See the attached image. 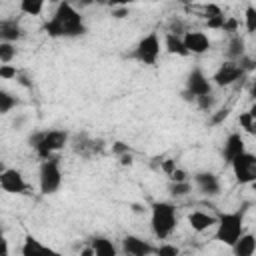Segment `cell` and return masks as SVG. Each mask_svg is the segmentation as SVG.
Instances as JSON below:
<instances>
[{
  "label": "cell",
  "instance_id": "obj_1",
  "mask_svg": "<svg viewBox=\"0 0 256 256\" xmlns=\"http://www.w3.org/2000/svg\"><path fill=\"white\" fill-rule=\"evenodd\" d=\"M44 30L52 38H78V36L86 34L84 18L70 2L58 4L54 16L44 24Z\"/></svg>",
  "mask_w": 256,
  "mask_h": 256
},
{
  "label": "cell",
  "instance_id": "obj_2",
  "mask_svg": "<svg viewBox=\"0 0 256 256\" xmlns=\"http://www.w3.org/2000/svg\"><path fill=\"white\" fill-rule=\"evenodd\" d=\"M178 224L176 206L170 202H152L150 206V226L156 238L166 240Z\"/></svg>",
  "mask_w": 256,
  "mask_h": 256
},
{
  "label": "cell",
  "instance_id": "obj_3",
  "mask_svg": "<svg viewBox=\"0 0 256 256\" xmlns=\"http://www.w3.org/2000/svg\"><path fill=\"white\" fill-rule=\"evenodd\" d=\"M216 218H218L216 240L232 248L238 242V238L244 234V208L236 212H218Z\"/></svg>",
  "mask_w": 256,
  "mask_h": 256
},
{
  "label": "cell",
  "instance_id": "obj_4",
  "mask_svg": "<svg viewBox=\"0 0 256 256\" xmlns=\"http://www.w3.org/2000/svg\"><path fill=\"white\" fill-rule=\"evenodd\" d=\"M30 144L36 148V154L42 160L54 158L52 154L62 150L68 144V132L66 130H44L34 136H30Z\"/></svg>",
  "mask_w": 256,
  "mask_h": 256
},
{
  "label": "cell",
  "instance_id": "obj_5",
  "mask_svg": "<svg viewBox=\"0 0 256 256\" xmlns=\"http://www.w3.org/2000/svg\"><path fill=\"white\" fill-rule=\"evenodd\" d=\"M38 184H40V192L42 194H54L60 188V184H62V172H60L58 158H50V160H44L40 164Z\"/></svg>",
  "mask_w": 256,
  "mask_h": 256
},
{
  "label": "cell",
  "instance_id": "obj_6",
  "mask_svg": "<svg viewBox=\"0 0 256 256\" xmlns=\"http://www.w3.org/2000/svg\"><path fill=\"white\" fill-rule=\"evenodd\" d=\"M158 56H160V40H158L156 32L146 34L136 44V48L130 52V58H134V60H138L140 64H146V66H154Z\"/></svg>",
  "mask_w": 256,
  "mask_h": 256
},
{
  "label": "cell",
  "instance_id": "obj_7",
  "mask_svg": "<svg viewBox=\"0 0 256 256\" xmlns=\"http://www.w3.org/2000/svg\"><path fill=\"white\" fill-rule=\"evenodd\" d=\"M230 166L234 170V176H236L238 184H252V182H256V156L254 154L244 152Z\"/></svg>",
  "mask_w": 256,
  "mask_h": 256
},
{
  "label": "cell",
  "instance_id": "obj_8",
  "mask_svg": "<svg viewBox=\"0 0 256 256\" xmlns=\"http://www.w3.org/2000/svg\"><path fill=\"white\" fill-rule=\"evenodd\" d=\"M0 188L8 194H26L28 184L16 168H6L0 172Z\"/></svg>",
  "mask_w": 256,
  "mask_h": 256
},
{
  "label": "cell",
  "instance_id": "obj_9",
  "mask_svg": "<svg viewBox=\"0 0 256 256\" xmlns=\"http://www.w3.org/2000/svg\"><path fill=\"white\" fill-rule=\"evenodd\" d=\"M242 76H244V70L240 68V64L226 60V62H222L220 68L214 72L212 80H214L216 86H230V84H234L236 80H240Z\"/></svg>",
  "mask_w": 256,
  "mask_h": 256
},
{
  "label": "cell",
  "instance_id": "obj_10",
  "mask_svg": "<svg viewBox=\"0 0 256 256\" xmlns=\"http://www.w3.org/2000/svg\"><path fill=\"white\" fill-rule=\"evenodd\" d=\"M186 90L192 92L196 98H200V96L212 94V84H210V80L204 76V72H202L200 68H194V70L188 74V78H186Z\"/></svg>",
  "mask_w": 256,
  "mask_h": 256
},
{
  "label": "cell",
  "instance_id": "obj_11",
  "mask_svg": "<svg viewBox=\"0 0 256 256\" xmlns=\"http://www.w3.org/2000/svg\"><path fill=\"white\" fill-rule=\"evenodd\" d=\"M122 250H124V254H128V256H152L156 248H154L148 240L128 234V236L122 238Z\"/></svg>",
  "mask_w": 256,
  "mask_h": 256
},
{
  "label": "cell",
  "instance_id": "obj_12",
  "mask_svg": "<svg viewBox=\"0 0 256 256\" xmlns=\"http://www.w3.org/2000/svg\"><path fill=\"white\" fill-rule=\"evenodd\" d=\"M182 40H184V46H186V50L190 54H204V52L210 50V40H208V36L204 32L188 30L182 36Z\"/></svg>",
  "mask_w": 256,
  "mask_h": 256
},
{
  "label": "cell",
  "instance_id": "obj_13",
  "mask_svg": "<svg viewBox=\"0 0 256 256\" xmlns=\"http://www.w3.org/2000/svg\"><path fill=\"white\" fill-rule=\"evenodd\" d=\"M194 184L206 196H216L220 192V182H218V178L212 172H198V174H194Z\"/></svg>",
  "mask_w": 256,
  "mask_h": 256
},
{
  "label": "cell",
  "instance_id": "obj_14",
  "mask_svg": "<svg viewBox=\"0 0 256 256\" xmlns=\"http://www.w3.org/2000/svg\"><path fill=\"white\" fill-rule=\"evenodd\" d=\"M246 150H244V140H242V136L240 134H230L228 138H226V142H224V150H222V156H224V160L228 162V164H232L240 154H244Z\"/></svg>",
  "mask_w": 256,
  "mask_h": 256
},
{
  "label": "cell",
  "instance_id": "obj_15",
  "mask_svg": "<svg viewBox=\"0 0 256 256\" xmlns=\"http://www.w3.org/2000/svg\"><path fill=\"white\" fill-rule=\"evenodd\" d=\"M22 256H60V254L56 250L44 246L34 236H26L24 238V244H22Z\"/></svg>",
  "mask_w": 256,
  "mask_h": 256
},
{
  "label": "cell",
  "instance_id": "obj_16",
  "mask_svg": "<svg viewBox=\"0 0 256 256\" xmlns=\"http://www.w3.org/2000/svg\"><path fill=\"white\" fill-rule=\"evenodd\" d=\"M188 222H190V226H192L194 232H204L210 226L218 224V218L216 216H210V214H206L202 210H194V212L188 214Z\"/></svg>",
  "mask_w": 256,
  "mask_h": 256
},
{
  "label": "cell",
  "instance_id": "obj_17",
  "mask_svg": "<svg viewBox=\"0 0 256 256\" xmlns=\"http://www.w3.org/2000/svg\"><path fill=\"white\" fill-rule=\"evenodd\" d=\"M22 36V28L18 24V20H2L0 22V42H16Z\"/></svg>",
  "mask_w": 256,
  "mask_h": 256
},
{
  "label": "cell",
  "instance_id": "obj_18",
  "mask_svg": "<svg viewBox=\"0 0 256 256\" xmlns=\"http://www.w3.org/2000/svg\"><path fill=\"white\" fill-rule=\"evenodd\" d=\"M234 256H254L256 252V236L254 234H242L238 242L232 246Z\"/></svg>",
  "mask_w": 256,
  "mask_h": 256
},
{
  "label": "cell",
  "instance_id": "obj_19",
  "mask_svg": "<svg viewBox=\"0 0 256 256\" xmlns=\"http://www.w3.org/2000/svg\"><path fill=\"white\" fill-rule=\"evenodd\" d=\"M246 54H244V38L240 34H234L228 42V48H226V58L230 62H238L242 60Z\"/></svg>",
  "mask_w": 256,
  "mask_h": 256
},
{
  "label": "cell",
  "instance_id": "obj_20",
  "mask_svg": "<svg viewBox=\"0 0 256 256\" xmlns=\"http://www.w3.org/2000/svg\"><path fill=\"white\" fill-rule=\"evenodd\" d=\"M90 246L94 248V254H96V256H116V254H118V252H116V246H114L108 238H104V236L92 238Z\"/></svg>",
  "mask_w": 256,
  "mask_h": 256
},
{
  "label": "cell",
  "instance_id": "obj_21",
  "mask_svg": "<svg viewBox=\"0 0 256 256\" xmlns=\"http://www.w3.org/2000/svg\"><path fill=\"white\" fill-rule=\"evenodd\" d=\"M164 46H166V50L170 54H178V56H188L190 54L186 50V46H184L182 36H176V34H170V32L164 36Z\"/></svg>",
  "mask_w": 256,
  "mask_h": 256
},
{
  "label": "cell",
  "instance_id": "obj_22",
  "mask_svg": "<svg viewBox=\"0 0 256 256\" xmlns=\"http://www.w3.org/2000/svg\"><path fill=\"white\" fill-rule=\"evenodd\" d=\"M42 10H44L42 0H22L20 2V12H24L28 16H38Z\"/></svg>",
  "mask_w": 256,
  "mask_h": 256
},
{
  "label": "cell",
  "instance_id": "obj_23",
  "mask_svg": "<svg viewBox=\"0 0 256 256\" xmlns=\"http://www.w3.org/2000/svg\"><path fill=\"white\" fill-rule=\"evenodd\" d=\"M16 104H18V98H16V96H12V94L6 92V90L0 92V112H2V114H8Z\"/></svg>",
  "mask_w": 256,
  "mask_h": 256
},
{
  "label": "cell",
  "instance_id": "obj_24",
  "mask_svg": "<svg viewBox=\"0 0 256 256\" xmlns=\"http://www.w3.org/2000/svg\"><path fill=\"white\" fill-rule=\"evenodd\" d=\"M168 192H170L172 196L180 198V196L190 194V192H192V186H190V182H170V184H168Z\"/></svg>",
  "mask_w": 256,
  "mask_h": 256
},
{
  "label": "cell",
  "instance_id": "obj_25",
  "mask_svg": "<svg viewBox=\"0 0 256 256\" xmlns=\"http://www.w3.org/2000/svg\"><path fill=\"white\" fill-rule=\"evenodd\" d=\"M14 56H16V46L10 42H0V62L10 64Z\"/></svg>",
  "mask_w": 256,
  "mask_h": 256
},
{
  "label": "cell",
  "instance_id": "obj_26",
  "mask_svg": "<svg viewBox=\"0 0 256 256\" xmlns=\"http://www.w3.org/2000/svg\"><path fill=\"white\" fill-rule=\"evenodd\" d=\"M244 24H246V30L252 34L256 32V6L248 4L246 6V12H244Z\"/></svg>",
  "mask_w": 256,
  "mask_h": 256
},
{
  "label": "cell",
  "instance_id": "obj_27",
  "mask_svg": "<svg viewBox=\"0 0 256 256\" xmlns=\"http://www.w3.org/2000/svg\"><path fill=\"white\" fill-rule=\"evenodd\" d=\"M156 256H178L180 250L174 246V244H160L156 250H154Z\"/></svg>",
  "mask_w": 256,
  "mask_h": 256
},
{
  "label": "cell",
  "instance_id": "obj_28",
  "mask_svg": "<svg viewBox=\"0 0 256 256\" xmlns=\"http://www.w3.org/2000/svg\"><path fill=\"white\" fill-rule=\"evenodd\" d=\"M196 106H198L200 110H204V112H210L212 106H214V96L208 94V96H200V98H196Z\"/></svg>",
  "mask_w": 256,
  "mask_h": 256
},
{
  "label": "cell",
  "instance_id": "obj_29",
  "mask_svg": "<svg viewBox=\"0 0 256 256\" xmlns=\"http://www.w3.org/2000/svg\"><path fill=\"white\" fill-rule=\"evenodd\" d=\"M0 78H4V80L18 78V72H16V68L10 66V64H0Z\"/></svg>",
  "mask_w": 256,
  "mask_h": 256
},
{
  "label": "cell",
  "instance_id": "obj_30",
  "mask_svg": "<svg viewBox=\"0 0 256 256\" xmlns=\"http://www.w3.org/2000/svg\"><path fill=\"white\" fill-rule=\"evenodd\" d=\"M224 22H226V16H214V18H208L206 20V26L212 28V30H222L224 28Z\"/></svg>",
  "mask_w": 256,
  "mask_h": 256
},
{
  "label": "cell",
  "instance_id": "obj_31",
  "mask_svg": "<svg viewBox=\"0 0 256 256\" xmlns=\"http://www.w3.org/2000/svg\"><path fill=\"white\" fill-rule=\"evenodd\" d=\"M228 114H230V108L228 106H224V108H220L212 118H210V124L212 126H216V124H220V122H224L226 118H228Z\"/></svg>",
  "mask_w": 256,
  "mask_h": 256
},
{
  "label": "cell",
  "instance_id": "obj_32",
  "mask_svg": "<svg viewBox=\"0 0 256 256\" xmlns=\"http://www.w3.org/2000/svg\"><path fill=\"white\" fill-rule=\"evenodd\" d=\"M204 14H206V20H208V18H214V16H222V10L216 4H204Z\"/></svg>",
  "mask_w": 256,
  "mask_h": 256
},
{
  "label": "cell",
  "instance_id": "obj_33",
  "mask_svg": "<svg viewBox=\"0 0 256 256\" xmlns=\"http://www.w3.org/2000/svg\"><path fill=\"white\" fill-rule=\"evenodd\" d=\"M112 152L120 158V156H124V154H130V148H128V144H124V142H114V144H112Z\"/></svg>",
  "mask_w": 256,
  "mask_h": 256
},
{
  "label": "cell",
  "instance_id": "obj_34",
  "mask_svg": "<svg viewBox=\"0 0 256 256\" xmlns=\"http://www.w3.org/2000/svg\"><path fill=\"white\" fill-rule=\"evenodd\" d=\"M170 182H188V174H186V170L176 168V170L170 174Z\"/></svg>",
  "mask_w": 256,
  "mask_h": 256
},
{
  "label": "cell",
  "instance_id": "obj_35",
  "mask_svg": "<svg viewBox=\"0 0 256 256\" xmlns=\"http://www.w3.org/2000/svg\"><path fill=\"white\" fill-rule=\"evenodd\" d=\"M238 64H240V68L244 70V74H246V72H252V70L256 68V60H252V58H248V56H244L242 60H238Z\"/></svg>",
  "mask_w": 256,
  "mask_h": 256
},
{
  "label": "cell",
  "instance_id": "obj_36",
  "mask_svg": "<svg viewBox=\"0 0 256 256\" xmlns=\"http://www.w3.org/2000/svg\"><path fill=\"white\" fill-rule=\"evenodd\" d=\"M224 32H228V34H236V30H238V20L236 18H226V22H224V28H222Z\"/></svg>",
  "mask_w": 256,
  "mask_h": 256
},
{
  "label": "cell",
  "instance_id": "obj_37",
  "mask_svg": "<svg viewBox=\"0 0 256 256\" xmlns=\"http://www.w3.org/2000/svg\"><path fill=\"white\" fill-rule=\"evenodd\" d=\"M160 168H162V170H164V172L170 176V174L176 170V160H172V158H166V160H162V162H160Z\"/></svg>",
  "mask_w": 256,
  "mask_h": 256
},
{
  "label": "cell",
  "instance_id": "obj_38",
  "mask_svg": "<svg viewBox=\"0 0 256 256\" xmlns=\"http://www.w3.org/2000/svg\"><path fill=\"white\" fill-rule=\"evenodd\" d=\"M252 122H254V118L250 116V112H242V114H240V126H242L244 130H248V128L252 126Z\"/></svg>",
  "mask_w": 256,
  "mask_h": 256
},
{
  "label": "cell",
  "instance_id": "obj_39",
  "mask_svg": "<svg viewBox=\"0 0 256 256\" xmlns=\"http://www.w3.org/2000/svg\"><path fill=\"white\" fill-rule=\"evenodd\" d=\"M112 16L114 18H124V16H128V8H116V10H112Z\"/></svg>",
  "mask_w": 256,
  "mask_h": 256
},
{
  "label": "cell",
  "instance_id": "obj_40",
  "mask_svg": "<svg viewBox=\"0 0 256 256\" xmlns=\"http://www.w3.org/2000/svg\"><path fill=\"white\" fill-rule=\"evenodd\" d=\"M180 96H182L186 102H196V96H194L192 92H188V90H182V94H180Z\"/></svg>",
  "mask_w": 256,
  "mask_h": 256
},
{
  "label": "cell",
  "instance_id": "obj_41",
  "mask_svg": "<svg viewBox=\"0 0 256 256\" xmlns=\"http://www.w3.org/2000/svg\"><path fill=\"white\" fill-rule=\"evenodd\" d=\"M0 246H2V254H0V256H10V250H8V240H6V238H2V240H0Z\"/></svg>",
  "mask_w": 256,
  "mask_h": 256
},
{
  "label": "cell",
  "instance_id": "obj_42",
  "mask_svg": "<svg viewBox=\"0 0 256 256\" xmlns=\"http://www.w3.org/2000/svg\"><path fill=\"white\" fill-rule=\"evenodd\" d=\"M120 164H122V166H130V164H132V156H130V154L120 156Z\"/></svg>",
  "mask_w": 256,
  "mask_h": 256
},
{
  "label": "cell",
  "instance_id": "obj_43",
  "mask_svg": "<svg viewBox=\"0 0 256 256\" xmlns=\"http://www.w3.org/2000/svg\"><path fill=\"white\" fill-rule=\"evenodd\" d=\"M80 256H96V254H94V248H92V246H86V248L80 252Z\"/></svg>",
  "mask_w": 256,
  "mask_h": 256
},
{
  "label": "cell",
  "instance_id": "obj_44",
  "mask_svg": "<svg viewBox=\"0 0 256 256\" xmlns=\"http://www.w3.org/2000/svg\"><path fill=\"white\" fill-rule=\"evenodd\" d=\"M18 82H20L22 86H26V88H30V86H32V84L28 82V78H26V76H22V74H18Z\"/></svg>",
  "mask_w": 256,
  "mask_h": 256
},
{
  "label": "cell",
  "instance_id": "obj_45",
  "mask_svg": "<svg viewBox=\"0 0 256 256\" xmlns=\"http://www.w3.org/2000/svg\"><path fill=\"white\" fill-rule=\"evenodd\" d=\"M250 98L252 100H256V78L252 80V84H250Z\"/></svg>",
  "mask_w": 256,
  "mask_h": 256
},
{
  "label": "cell",
  "instance_id": "obj_46",
  "mask_svg": "<svg viewBox=\"0 0 256 256\" xmlns=\"http://www.w3.org/2000/svg\"><path fill=\"white\" fill-rule=\"evenodd\" d=\"M132 210H134V212H138V214H140V212H144V210H146V208H144V206H142V204H132Z\"/></svg>",
  "mask_w": 256,
  "mask_h": 256
},
{
  "label": "cell",
  "instance_id": "obj_47",
  "mask_svg": "<svg viewBox=\"0 0 256 256\" xmlns=\"http://www.w3.org/2000/svg\"><path fill=\"white\" fill-rule=\"evenodd\" d=\"M248 112H250V116H252V118L256 120V100L252 102V106H250V110H248Z\"/></svg>",
  "mask_w": 256,
  "mask_h": 256
},
{
  "label": "cell",
  "instance_id": "obj_48",
  "mask_svg": "<svg viewBox=\"0 0 256 256\" xmlns=\"http://www.w3.org/2000/svg\"><path fill=\"white\" fill-rule=\"evenodd\" d=\"M246 132H248V134H254V136H256V120L252 122V126H250V128H248Z\"/></svg>",
  "mask_w": 256,
  "mask_h": 256
},
{
  "label": "cell",
  "instance_id": "obj_49",
  "mask_svg": "<svg viewBox=\"0 0 256 256\" xmlns=\"http://www.w3.org/2000/svg\"><path fill=\"white\" fill-rule=\"evenodd\" d=\"M252 188H254V192H256V182H252Z\"/></svg>",
  "mask_w": 256,
  "mask_h": 256
}]
</instances>
